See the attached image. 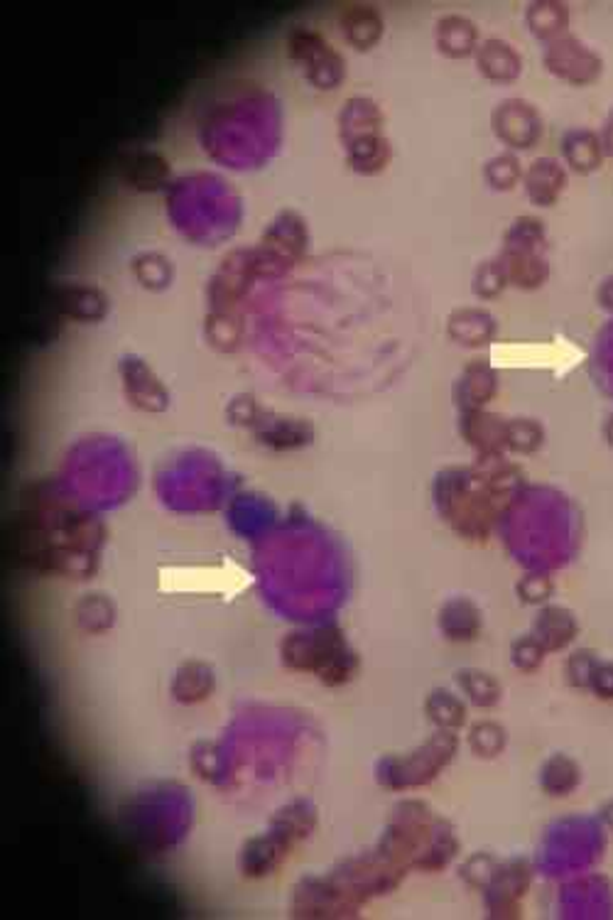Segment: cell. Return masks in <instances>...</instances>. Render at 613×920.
<instances>
[{
	"mask_svg": "<svg viewBox=\"0 0 613 920\" xmlns=\"http://www.w3.org/2000/svg\"><path fill=\"white\" fill-rule=\"evenodd\" d=\"M527 22L530 28H533V34H540V38L542 34H555L567 26V10H564V6L555 3L530 6Z\"/></svg>",
	"mask_w": 613,
	"mask_h": 920,
	"instance_id": "13",
	"label": "cell"
},
{
	"mask_svg": "<svg viewBox=\"0 0 613 920\" xmlns=\"http://www.w3.org/2000/svg\"><path fill=\"white\" fill-rule=\"evenodd\" d=\"M493 131H499V136L505 140L509 146L515 148H527L530 143H535L540 138V118L537 111L533 106L525 103V101H503L499 106V111L493 113Z\"/></svg>",
	"mask_w": 613,
	"mask_h": 920,
	"instance_id": "3",
	"label": "cell"
},
{
	"mask_svg": "<svg viewBox=\"0 0 613 920\" xmlns=\"http://www.w3.org/2000/svg\"><path fill=\"white\" fill-rule=\"evenodd\" d=\"M290 57L304 67L306 79L320 89L332 87L344 77V59L314 32L294 30L290 34Z\"/></svg>",
	"mask_w": 613,
	"mask_h": 920,
	"instance_id": "1",
	"label": "cell"
},
{
	"mask_svg": "<svg viewBox=\"0 0 613 920\" xmlns=\"http://www.w3.org/2000/svg\"><path fill=\"white\" fill-rule=\"evenodd\" d=\"M564 184H567V174H564L562 164L552 158L535 160L525 174L527 197L537 207H550L552 202H557Z\"/></svg>",
	"mask_w": 613,
	"mask_h": 920,
	"instance_id": "5",
	"label": "cell"
},
{
	"mask_svg": "<svg viewBox=\"0 0 613 920\" xmlns=\"http://www.w3.org/2000/svg\"><path fill=\"white\" fill-rule=\"evenodd\" d=\"M604 150L609 152V156H613V111H611V118H609L606 131H604Z\"/></svg>",
	"mask_w": 613,
	"mask_h": 920,
	"instance_id": "17",
	"label": "cell"
},
{
	"mask_svg": "<svg viewBox=\"0 0 613 920\" xmlns=\"http://www.w3.org/2000/svg\"><path fill=\"white\" fill-rule=\"evenodd\" d=\"M599 298H601V302H604L606 310H613V278H609V280L604 282V288H601Z\"/></svg>",
	"mask_w": 613,
	"mask_h": 920,
	"instance_id": "16",
	"label": "cell"
},
{
	"mask_svg": "<svg viewBox=\"0 0 613 920\" xmlns=\"http://www.w3.org/2000/svg\"><path fill=\"white\" fill-rule=\"evenodd\" d=\"M517 177H521V164L511 156H501L486 164V180L493 190H511Z\"/></svg>",
	"mask_w": 613,
	"mask_h": 920,
	"instance_id": "14",
	"label": "cell"
},
{
	"mask_svg": "<svg viewBox=\"0 0 613 920\" xmlns=\"http://www.w3.org/2000/svg\"><path fill=\"white\" fill-rule=\"evenodd\" d=\"M121 373L125 381V393L133 400L135 408H143L150 412H160L168 408V391H164V386L152 376L143 359L125 357L121 361Z\"/></svg>",
	"mask_w": 613,
	"mask_h": 920,
	"instance_id": "4",
	"label": "cell"
},
{
	"mask_svg": "<svg viewBox=\"0 0 613 920\" xmlns=\"http://www.w3.org/2000/svg\"><path fill=\"white\" fill-rule=\"evenodd\" d=\"M481 72L493 81H513L521 74V54H517L511 44L501 40L483 42L479 52Z\"/></svg>",
	"mask_w": 613,
	"mask_h": 920,
	"instance_id": "7",
	"label": "cell"
},
{
	"mask_svg": "<svg viewBox=\"0 0 613 920\" xmlns=\"http://www.w3.org/2000/svg\"><path fill=\"white\" fill-rule=\"evenodd\" d=\"M341 26H344L346 40L359 50H369L381 38V16L373 8H349V13L341 18Z\"/></svg>",
	"mask_w": 613,
	"mask_h": 920,
	"instance_id": "9",
	"label": "cell"
},
{
	"mask_svg": "<svg viewBox=\"0 0 613 920\" xmlns=\"http://www.w3.org/2000/svg\"><path fill=\"white\" fill-rule=\"evenodd\" d=\"M545 64L552 74L572 81V84H589L601 72V59L580 40L570 38V34L550 42Z\"/></svg>",
	"mask_w": 613,
	"mask_h": 920,
	"instance_id": "2",
	"label": "cell"
},
{
	"mask_svg": "<svg viewBox=\"0 0 613 920\" xmlns=\"http://www.w3.org/2000/svg\"><path fill=\"white\" fill-rule=\"evenodd\" d=\"M365 133H381L379 106L369 99H351L344 106V116H341V140L349 143V140Z\"/></svg>",
	"mask_w": 613,
	"mask_h": 920,
	"instance_id": "8",
	"label": "cell"
},
{
	"mask_svg": "<svg viewBox=\"0 0 613 920\" xmlns=\"http://www.w3.org/2000/svg\"><path fill=\"white\" fill-rule=\"evenodd\" d=\"M505 270L501 261H493V263H483L479 268V273L474 278V292H479L481 298H493V294H499L505 286Z\"/></svg>",
	"mask_w": 613,
	"mask_h": 920,
	"instance_id": "15",
	"label": "cell"
},
{
	"mask_svg": "<svg viewBox=\"0 0 613 920\" xmlns=\"http://www.w3.org/2000/svg\"><path fill=\"white\" fill-rule=\"evenodd\" d=\"M476 28L466 18H444L438 28V42L444 54L466 57L474 50Z\"/></svg>",
	"mask_w": 613,
	"mask_h": 920,
	"instance_id": "11",
	"label": "cell"
},
{
	"mask_svg": "<svg viewBox=\"0 0 613 920\" xmlns=\"http://www.w3.org/2000/svg\"><path fill=\"white\" fill-rule=\"evenodd\" d=\"M258 440L275 450H290L312 440V428L302 420H275L265 432H258Z\"/></svg>",
	"mask_w": 613,
	"mask_h": 920,
	"instance_id": "12",
	"label": "cell"
},
{
	"mask_svg": "<svg viewBox=\"0 0 613 920\" xmlns=\"http://www.w3.org/2000/svg\"><path fill=\"white\" fill-rule=\"evenodd\" d=\"M601 152H604V146L589 131H572L564 138V156L576 172L596 170L601 164Z\"/></svg>",
	"mask_w": 613,
	"mask_h": 920,
	"instance_id": "10",
	"label": "cell"
},
{
	"mask_svg": "<svg viewBox=\"0 0 613 920\" xmlns=\"http://www.w3.org/2000/svg\"><path fill=\"white\" fill-rule=\"evenodd\" d=\"M346 160L361 174L381 172L391 160V146L381 133H365L346 143Z\"/></svg>",
	"mask_w": 613,
	"mask_h": 920,
	"instance_id": "6",
	"label": "cell"
}]
</instances>
